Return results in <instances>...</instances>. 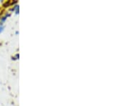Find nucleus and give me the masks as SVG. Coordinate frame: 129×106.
<instances>
[{"label":"nucleus","instance_id":"1","mask_svg":"<svg viewBox=\"0 0 129 106\" xmlns=\"http://www.w3.org/2000/svg\"><path fill=\"white\" fill-rule=\"evenodd\" d=\"M11 16V12H6L5 14L2 15L1 17H0V25H3L5 24L6 22V21L7 20V19L9 18V17Z\"/></svg>","mask_w":129,"mask_h":106},{"label":"nucleus","instance_id":"2","mask_svg":"<svg viewBox=\"0 0 129 106\" xmlns=\"http://www.w3.org/2000/svg\"><path fill=\"white\" fill-rule=\"evenodd\" d=\"M11 12H13L15 13V14H19V6L17 4L14 5L13 7L11 9Z\"/></svg>","mask_w":129,"mask_h":106},{"label":"nucleus","instance_id":"3","mask_svg":"<svg viewBox=\"0 0 129 106\" xmlns=\"http://www.w3.org/2000/svg\"><path fill=\"white\" fill-rule=\"evenodd\" d=\"M5 24L0 25V34H2V33L5 31Z\"/></svg>","mask_w":129,"mask_h":106},{"label":"nucleus","instance_id":"4","mask_svg":"<svg viewBox=\"0 0 129 106\" xmlns=\"http://www.w3.org/2000/svg\"><path fill=\"white\" fill-rule=\"evenodd\" d=\"M19 57V54L17 53V54H16V55H15V56H14L12 59H13V60H18Z\"/></svg>","mask_w":129,"mask_h":106},{"label":"nucleus","instance_id":"5","mask_svg":"<svg viewBox=\"0 0 129 106\" xmlns=\"http://www.w3.org/2000/svg\"><path fill=\"white\" fill-rule=\"evenodd\" d=\"M15 34H16L17 35V34H19V31H17V32H15Z\"/></svg>","mask_w":129,"mask_h":106}]
</instances>
